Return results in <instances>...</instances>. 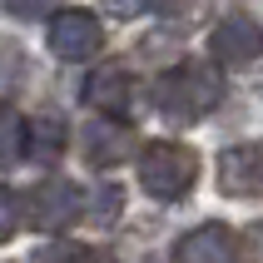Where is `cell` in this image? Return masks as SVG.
Segmentation results:
<instances>
[{"label": "cell", "instance_id": "obj_1", "mask_svg": "<svg viewBox=\"0 0 263 263\" xmlns=\"http://www.w3.org/2000/svg\"><path fill=\"white\" fill-rule=\"evenodd\" d=\"M223 100V80L199 60H184L154 85V109L169 124H199V119Z\"/></svg>", "mask_w": 263, "mask_h": 263}, {"label": "cell", "instance_id": "obj_2", "mask_svg": "<svg viewBox=\"0 0 263 263\" xmlns=\"http://www.w3.org/2000/svg\"><path fill=\"white\" fill-rule=\"evenodd\" d=\"M199 179V154L184 144H169V139H154V144L139 149V189L159 204H174L194 189Z\"/></svg>", "mask_w": 263, "mask_h": 263}, {"label": "cell", "instance_id": "obj_3", "mask_svg": "<svg viewBox=\"0 0 263 263\" xmlns=\"http://www.w3.org/2000/svg\"><path fill=\"white\" fill-rule=\"evenodd\" d=\"M20 219H25L35 234H60V229H70V223L80 219V189H74L70 179H45V184H35V189L25 194Z\"/></svg>", "mask_w": 263, "mask_h": 263}, {"label": "cell", "instance_id": "obj_4", "mask_svg": "<svg viewBox=\"0 0 263 263\" xmlns=\"http://www.w3.org/2000/svg\"><path fill=\"white\" fill-rule=\"evenodd\" d=\"M219 189L229 199H263V139H243L219 154Z\"/></svg>", "mask_w": 263, "mask_h": 263}, {"label": "cell", "instance_id": "obj_5", "mask_svg": "<svg viewBox=\"0 0 263 263\" xmlns=\"http://www.w3.org/2000/svg\"><path fill=\"white\" fill-rule=\"evenodd\" d=\"M104 45V30L89 10H55L50 15V50L60 60H89L100 55Z\"/></svg>", "mask_w": 263, "mask_h": 263}, {"label": "cell", "instance_id": "obj_6", "mask_svg": "<svg viewBox=\"0 0 263 263\" xmlns=\"http://www.w3.org/2000/svg\"><path fill=\"white\" fill-rule=\"evenodd\" d=\"M209 50H214L219 65H253V60L263 55L258 20H249L243 10H229L219 25H214V35H209Z\"/></svg>", "mask_w": 263, "mask_h": 263}, {"label": "cell", "instance_id": "obj_7", "mask_svg": "<svg viewBox=\"0 0 263 263\" xmlns=\"http://www.w3.org/2000/svg\"><path fill=\"white\" fill-rule=\"evenodd\" d=\"M85 104L100 109V119L129 115V104H134V74L124 70V65H104V70H95L85 80Z\"/></svg>", "mask_w": 263, "mask_h": 263}, {"label": "cell", "instance_id": "obj_8", "mask_svg": "<svg viewBox=\"0 0 263 263\" xmlns=\"http://www.w3.org/2000/svg\"><path fill=\"white\" fill-rule=\"evenodd\" d=\"M134 154V129L124 124V119H89L85 124V159L100 164V169H109V164L129 159Z\"/></svg>", "mask_w": 263, "mask_h": 263}, {"label": "cell", "instance_id": "obj_9", "mask_svg": "<svg viewBox=\"0 0 263 263\" xmlns=\"http://www.w3.org/2000/svg\"><path fill=\"white\" fill-rule=\"evenodd\" d=\"M174 263H234V234L223 223H199L174 243Z\"/></svg>", "mask_w": 263, "mask_h": 263}, {"label": "cell", "instance_id": "obj_10", "mask_svg": "<svg viewBox=\"0 0 263 263\" xmlns=\"http://www.w3.org/2000/svg\"><path fill=\"white\" fill-rule=\"evenodd\" d=\"M60 149H65V124H60L55 115H40L35 124H30V144H25V154H30V159H40V164H55V159H60Z\"/></svg>", "mask_w": 263, "mask_h": 263}, {"label": "cell", "instance_id": "obj_11", "mask_svg": "<svg viewBox=\"0 0 263 263\" xmlns=\"http://www.w3.org/2000/svg\"><path fill=\"white\" fill-rule=\"evenodd\" d=\"M25 144H30V124L15 115L10 104H0V169H10L25 154Z\"/></svg>", "mask_w": 263, "mask_h": 263}, {"label": "cell", "instance_id": "obj_12", "mask_svg": "<svg viewBox=\"0 0 263 263\" xmlns=\"http://www.w3.org/2000/svg\"><path fill=\"white\" fill-rule=\"evenodd\" d=\"M30 263H104L95 249H85V243H70V238H50V243H40L35 249V258Z\"/></svg>", "mask_w": 263, "mask_h": 263}, {"label": "cell", "instance_id": "obj_13", "mask_svg": "<svg viewBox=\"0 0 263 263\" xmlns=\"http://www.w3.org/2000/svg\"><path fill=\"white\" fill-rule=\"evenodd\" d=\"M119 214V189H100L95 194V204H89V219L95 223H109Z\"/></svg>", "mask_w": 263, "mask_h": 263}, {"label": "cell", "instance_id": "obj_14", "mask_svg": "<svg viewBox=\"0 0 263 263\" xmlns=\"http://www.w3.org/2000/svg\"><path fill=\"white\" fill-rule=\"evenodd\" d=\"M15 223H20V204H15L10 189H0V243L15 234Z\"/></svg>", "mask_w": 263, "mask_h": 263}, {"label": "cell", "instance_id": "obj_15", "mask_svg": "<svg viewBox=\"0 0 263 263\" xmlns=\"http://www.w3.org/2000/svg\"><path fill=\"white\" fill-rule=\"evenodd\" d=\"M243 253H249V263H263V223H253L243 234Z\"/></svg>", "mask_w": 263, "mask_h": 263}]
</instances>
